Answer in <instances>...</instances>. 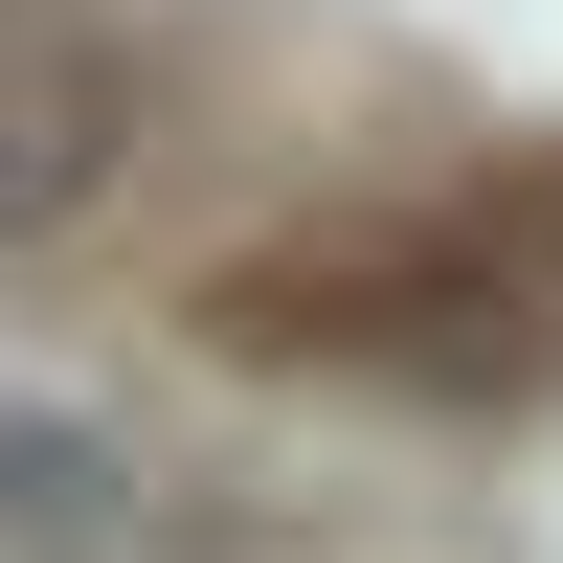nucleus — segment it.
Segmentation results:
<instances>
[{
	"instance_id": "nucleus-1",
	"label": "nucleus",
	"mask_w": 563,
	"mask_h": 563,
	"mask_svg": "<svg viewBox=\"0 0 563 563\" xmlns=\"http://www.w3.org/2000/svg\"><path fill=\"white\" fill-rule=\"evenodd\" d=\"M203 339L361 361V384H429V406H519L563 361V271H541V225H294V249L203 271Z\"/></svg>"
},
{
	"instance_id": "nucleus-3",
	"label": "nucleus",
	"mask_w": 563,
	"mask_h": 563,
	"mask_svg": "<svg viewBox=\"0 0 563 563\" xmlns=\"http://www.w3.org/2000/svg\"><path fill=\"white\" fill-rule=\"evenodd\" d=\"M135 541V451L68 406H0V563H113Z\"/></svg>"
},
{
	"instance_id": "nucleus-2",
	"label": "nucleus",
	"mask_w": 563,
	"mask_h": 563,
	"mask_svg": "<svg viewBox=\"0 0 563 563\" xmlns=\"http://www.w3.org/2000/svg\"><path fill=\"white\" fill-rule=\"evenodd\" d=\"M135 158V23L113 0H0V249L90 225Z\"/></svg>"
}]
</instances>
